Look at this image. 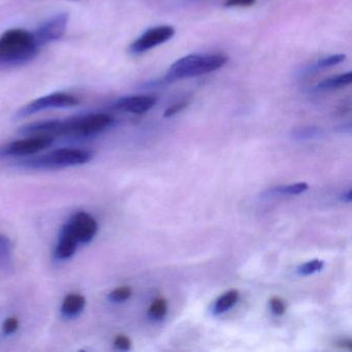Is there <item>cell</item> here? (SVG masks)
Masks as SVG:
<instances>
[{
    "label": "cell",
    "instance_id": "cell-1",
    "mask_svg": "<svg viewBox=\"0 0 352 352\" xmlns=\"http://www.w3.org/2000/svg\"><path fill=\"white\" fill-rule=\"evenodd\" d=\"M114 119L108 114H88L72 117L65 120L38 121L25 125L20 129L23 135H67V137H90L98 135L112 126Z\"/></svg>",
    "mask_w": 352,
    "mask_h": 352
},
{
    "label": "cell",
    "instance_id": "cell-2",
    "mask_svg": "<svg viewBox=\"0 0 352 352\" xmlns=\"http://www.w3.org/2000/svg\"><path fill=\"white\" fill-rule=\"evenodd\" d=\"M41 47L32 32L13 28L0 36V67H22L38 56Z\"/></svg>",
    "mask_w": 352,
    "mask_h": 352
},
{
    "label": "cell",
    "instance_id": "cell-3",
    "mask_svg": "<svg viewBox=\"0 0 352 352\" xmlns=\"http://www.w3.org/2000/svg\"><path fill=\"white\" fill-rule=\"evenodd\" d=\"M228 63V57L222 54L187 55L173 63L166 74V82L179 81L199 77L212 72L218 71Z\"/></svg>",
    "mask_w": 352,
    "mask_h": 352
},
{
    "label": "cell",
    "instance_id": "cell-4",
    "mask_svg": "<svg viewBox=\"0 0 352 352\" xmlns=\"http://www.w3.org/2000/svg\"><path fill=\"white\" fill-rule=\"evenodd\" d=\"M92 160L91 152L75 148H63L44 155L21 160L19 166L30 170H58L82 166Z\"/></svg>",
    "mask_w": 352,
    "mask_h": 352
},
{
    "label": "cell",
    "instance_id": "cell-5",
    "mask_svg": "<svg viewBox=\"0 0 352 352\" xmlns=\"http://www.w3.org/2000/svg\"><path fill=\"white\" fill-rule=\"evenodd\" d=\"M80 100L72 94L56 92V94H49V96L32 100V102L20 109L16 114V117L17 118H24V117L43 112V111L52 110V109L71 108V107L77 106Z\"/></svg>",
    "mask_w": 352,
    "mask_h": 352
},
{
    "label": "cell",
    "instance_id": "cell-6",
    "mask_svg": "<svg viewBox=\"0 0 352 352\" xmlns=\"http://www.w3.org/2000/svg\"><path fill=\"white\" fill-rule=\"evenodd\" d=\"M63 228L71 234L79 244H88L98 234V224L90 214L78 212L69 218Z\"/></svg>",
    "mask_w": 352,
    "mask_h": 352
},
{
    "label": "cell",
    "instance_id": "cell-7",
    "mask_svg": "<svg viewBox=\"0 0 352 352\" xmlns=\"http://www.w3.org/2000/svg\"><path fill=\"white\" fill-rule=\"evenodd\" d=\"M69 19V14L60 13L43 22L32 32L38 46H45V45L60 40L67 32Z\"/></svg>",
    "mask_w": 352,
    "mask_h": 352
},
{
    "label": "cell",
    "instance_id": "cell-8",
    "mask_svg": "<svg viewBox=\"0 0 352 352\" xmlns=\"http://www.w3.org/2000/svg\"><path fill=\"white\" fill-rule=\"evenodd\" d=\"M175 34L176 30L172 26L164 25L150 28L131 44L129 52L135 55L147 52L170 41Z\"/></svg>",
    "mask_w": 352,
    "mask_h": 352
},
{
    "label": "cell",
    "instance_id": "cell-9",
    "mask_svg": "<svg viewBox=\"0 0 352 352\" xmlns=\"http://www.w3.org/2000/svg\"><path fill=\"white\" fill-rule=\"evenodd\" d=\"M54 142V138L50 135H34L28 139L19 140L8 144L0 150V155L24 156L36 154L50 147Z\"/></svg>",
    "mask_w": 352,
    "mask_h": 352
},
{
    "label": "cell",
    "instance_id": "cell-10",
    "mask_svg": "<svg viewBox=\"0 0 352 352\" xmlns=\"http://www.w3.org/2000/svg\"><path fill=\"white\" fill-rule=\"evenodd\" d=\"M156 98L151 96H131L119 98L114 102V109L121 112L142 115L149 112L156 104Z\"/></svg>",
    "mask_w": 352,
    "mask_h": 352
},
{
    "label": "cell",
    "instance_id": "cell-11",
    "mask_svg": "<svg viewBox=\"0 0 352 352\" xmlns=\"http://www.w3.org/2000/svg\"><path fill=\"white\" fill-rule=\"evenodd\" d=\"M78 241L65 230H61L58 242L55 247L54 256L57 261H67L74 256L78 249Z\"/></svg>",
    "mask_w": 352,
    "mask_h": 352
},
{
    "label": "cell",
    "instance_id": "cell-12",
    "mask_svg": "<svg viewBox=\"0 0 352 352\" xmlns=\"http://www.w3.org/2000/svg\"><path fill=\"white\" fill-rule=\"evenodd\" d=\"M86 306V298L79 294H71L65 296L60 312L63 317L67 319L75 318L79 316Z\"/></svg>",
    "mask_w": 352,
    "mask_h": 352
},
{
    "label": "cell",
    "instance_id": "cell-13",
    "mask_svg": "<svg viewBox=\"0 0 352 352\" xmlns=\"http://www.w3.org/2000/svg\"><path fill=\"white\" fill-rule=\"evenodd\" d=\"M13 249L12 241L0 234V270L10 271L13 267Z\"/></svg>",
    "mask_w": 352,
    "mask_h": 352
},
{
    "label": "cell",
    "instance_id": "cell-14",
    "mask_svg": "<svg viewBox=\"0 0 352 352\" xmlns=\"http://www.w3.org/2000/svg\"><path fill=\"white\" fill-rule=\"evenodd\" d=\"M352 81V73L343 74V75L337 76V77L329 78V79L324 80L317 86V89L327 91V90L340 89V88L345 87V86L350 85Z\"/></svg>",
    "mask_w": 352,
    "mask_h": 352
},
{
    "label": "cell",
    "instance_id": "cell-15",
    "mask_svg": "<svg viewBox=\"0 0 352 352\" xmlns=\"http://www.w3.org/2000/svg\"><path fill=\"white\" fill-rule=\"evenodd\" d=\"M238 300V290L232 289L226 292L223 296H220V298L216 300L215 305H214V313H215V314H220V313H224L226 311L230 310L232 307H234V305L236 304Z\"/></svg>",
    "mask_w": 352,
    "mask_h": 352
},
{
    "label": "cell",
    "instance_id": "cell-16",
    "mask_svg": "<svg viewBox=\"0 0 352 352\" xmlns=\"http://www.w3.org/2000/svg\"><path fill=\"white\" fill-rule=\"evenodd\" d=\"M168 312V302L164 298H157L152 302L149 308L150 318L154 320H162Z\"/></svg>",
    "mask_w": 352,
    "mask_h": 352
},
{
    "label": "cell",
    "instance_id": "cell-17",
    "mask_svg": "<svg viewBox=\"0 0 352 352\" xmlns=\"http://www.w3.org/2000/svg\"><path fill=\"white\" fill-rule=\"evenodd\" d=\"M308 184L305 182L296 183V184L288 185V186L279 187L276 188L275 192L284 195H296L305 192L308 189Z\"/></svg>",
    "mask_w": 352,
    "mask_h": 352
},
{
    "label": "cell",
    "instance_id": "cell-18",
    "mask_svg": "<svg viewBox=\"0 0 352 352\" xmlns=\"http://www.w3.org/2000/svg\"><path fill=\"white\" fill-rule=\"evenodd\" d=\"M131 296V289L129 286L116 288L109 294V300L113 302H122L129 300Z\"/></svg>",
    "mask_w": 352,
    "mask_h": 352
},
{
    "label": "cell",
    "instance_id": "cell-19",
    "mask_svg": "<svg viewBox=\"0 0 352 352\" xmlns=\"http://www.w3.org/2000/svg\"><path fill=\"white\" fill-rule=\"evenodd\" d=\"M345 59L346 55L344 54L331 55V56L324 57V58L318 60L315 67H317V69H327V67H335V65H340V63L345 61Z\"/></svg>",
    "mask_w": 352,
    "mask_h": 352
},
{
    "label": "cell",
    "instance_id": "cell-20",
    "mask_svg": "<svg viewBox=\"0 0 352 352\" xmlns=\"http://www.w3.org/2000/svg\"><path fill=\"white\" fill-rule=\"evenodd\" d=\"M323 267V261H319V259H314V261H308V263H304L298 267V273L300 275H311V274L316 273V272L320 271Z\"/></svg>",
    "mask_w": 352,
    "mask_h": 352
},
{
    "label": "cell",
    "instance_id": "cell-21",
    "mask_svg": "<svg viewBox=\"0 0 352 352\" xmlns=\"http://www.w3.org/2000/svg\"><path fill=\"white\" fill-rule=\"evenodd\" d=\"M318 129L315 127H305V129H296L294 131V135L296 139H312V138L319 135Z\"/></svg>",
    "mask_w": 352,
    "mask_h": 352
},
{
    "label": "cell",
    "instance_id": "cell-22",
    "mask_svg": "<svg viewBox=\"0 0 352 352\" xmlns=\"http://www.w3.org/2000/svg\"><path fill=\"white\" fill-rule=\"evenodd\" d=\"M18 329H19V320L16 317H10V318L6 319L5 322H3V335H13L14 333L18 331Z\"/></svg>",
    "mask_w": 352,
    "mask_h": 352
},
{
    "label": "cell",
    "instance_id": "cell-23",
    "mask_svg": "<svg viewBox=\"0 0 352 352\" xmlns=\"http://www.w3.org/2000/svg\"><path fill=\"white\" fill-rule=\"evenodd\" d=\"M115 347L118 350H122V351H127L131 349V342L129 337L125 335H118L115 338L114 341Z\"/></svg>",
    "mask_w": 352,
    "mask_h": 352
},
{
    "label": "cell",
    "instance_id": "cell-24",
    "mask_svg": "<svg viewBox=\"0 0 352 352\" xmlns=\"http://www.w3.org/2000/svg\"><path fill=\"white\" fill-rule=\"evenodd\" d=\"M270 305H271L272 311L275 313L276 315H283L286 311V306L284 304L283 300L280 298H272L270 300Z\"/></svg>",
    "mask_w": 352,
    "mask_h": 352
},
{
    "label": "cell",
    "instance_id": "cell-25",
    "mask_svg": "<svg viewBox=\"0 0 352 352\" xmlns=\"http://www.w3.org/2000/svg\"><path fill=\"white\" fill-rule=\"evenodd\" d=\"M256 3V0H226L224 7L226 8H247Z\"/></svg>",
    "mask_w": 352,
    "mask_h": 352
},
{
    "label": "cell",
    "instance_id": "cell-26",
    "mask_svg": "<svg viewBox=\"0 0 352 352\" xmlns=\"http://www.w3.org/2000/svg\"><path fill=\"white\" fill-rule=\"evenodd\" d=\"M187 106H188V102H178V104H173L172 107L166 109V112H164V117H166V118H168V117L175 116V115L180 113L181 111L186 109Z\"/></svg>",
    "mask_w": 352,
    "mask_h": 352
},
{
    "label": "cell",
    "instance_id": "cell-27",
    "mask_svg": "<svg viewBox=\"0 0 352 352\" xmlns=\"http://www.w3.org/2000/svg\"><path fill=\"white\" fill-rule=\"evenodd\" d=\"M338 346L343 349L352 350V341L349 339L341 340L338 342Z\"/></svg>",
    "mask_w": 352,
    "mask_h": 352
},
{
    "label": "cell",
    "instance_id": "cell-28",
    "mask_svg": "<svg viewBox=\"0 0 352 352\" xmlns=\"http://www.w3.org/2000/svg\"><path fill=\"white\" fill-rule=\"evenodd\" d=\"M351 197H352V192L351 190H348L347 193H345L343 197V199L345 201H347V203H350L351 201Z\"/></svg>",
    "mask_w": 352,
    "mask_h": 352
}]
</instances>
